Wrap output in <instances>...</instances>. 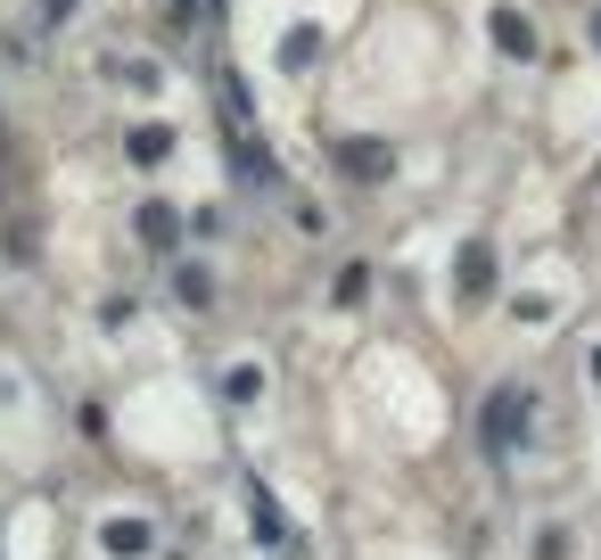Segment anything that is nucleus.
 Here are the masks:
<instances>
[{"mask_svg":"<svg viewBox=\"0 0 601 560\" xmlns=\"http://www.w3.org/2000/svg\"><path fill=\"white\" fill-rule=\"evenodd\" d=\"M593 41H601V17H593Z\"/></svg>","mask_w":601,"mask_h":560,"instance_id":"10","label":"nucleus"},{"mask_svg":"<svg viewBox=\"0 0 601 560\" xmlns=\"http://www.w3.org/2000/svg\"><path fill=\"white\" fill-rule=\"evenodd\" d=\"M314 50H322V33H314V26H288V41H280V67H305Z\"/></svg>","mask_w":601,"mask_h":560,"instance_id":"5","label":"nucleus"},{"mask_svg":"<svg viewBox=\"0 0 601 560\" xmlns=\"http://www.w3.org/2000/svg\"><path fill=\"white\" fill-rule=\"evenodd\" d=\"M494 41H503L511 58H528V50H535V26H528L520 9H494Z\"/></svg>","mask_w":601,"mask_h":560,"instance_id":"2","label":"nucleus"},{"mask_svg":"<svg viewBox=\"0 0 601 560\" xmlns=\"http://www.w3.org/2000/svg\"><path fill=\"white\" fill-rule=\"evenodd\" d=\"M108 544H116V552H149V528H132V520H116V528H108Z\"/></svg>","mask_w":601,"mask_h":560,"instance_id":"6","label":"nucleus"},{"mask_svg":"<svg viewBox=\"0 0 601 560\" xmlns=\"http://www.w3.org/2000/svg\"><path fill=\"white\" fill-rule=\"evenodd\" d=\"M462 288H470V297L494 288V256H486V247H462Z\"/></svg>","mask_w":601,"mask_h":560,"instance_id":"4","label":"nucleus"},{"mask_svg":"<svg viewBox=\"0 0 601 560\" xmlns=\"http://www.w3.org/2000/svg\"><path fill=\"white\" fill-rule=\"evenodd\" d=\"M520 438H528V396H520V387H503V396L486 404V445H494V453H511Z\"/></svg>","mask_w":601,"mask_h":560,"instance_id":"1","label":"nucleus"},{"mask_svg":"<svg viewBox=\"0 0 601 560\" xmlns=\"http://www.w3.org/2000/svg\"><path fill=\"white\" fill-rule=\"evenodd\" d=\"M67 9H75V0H50V17H67Z\"/></svg>","mask_w":601,"mask_h":560,"instance_id":"9","label":"nucleus"},{"mask_svg":"<svg viewBox=\"0 0 601 560\" xmlns=\"http://www.w3.org/2000/svg\"><path fill=\"white\" fill-rule=\"evenodd\" d=\"M140 239H174V215H165V206H140Z\"/></svg>","mask_w":601,"mask_h":560,"instance_id":"7","label":"nucleus"},{"mask_svg":"<svg viewBox=\"0 0 601 560\" xmlns=\"http://www.w3.org/2000/svg\"><path fill=\"white\" fill-rule=\"evenodd\" d=\"M132 157H165V124H140V132H132Z\"/></svg>","mask_w":601,"mask_h":560,"instance_id":"8","label":"nucleus"},{"mask_svg":"<svg viewBox=\"0 0 601 560\" xmlns=\"http://www.w3.org/2000/svg\"><path fill=\"white\" fill-rule=\"evenodd\" d=\"M338 165H346V174H363V181H380V174H387V149H371V140H346Z\"/></svg>","mask_w":601,"mask_h":560,"instance_id":"3","label":"nucleus"}]
</instances>
